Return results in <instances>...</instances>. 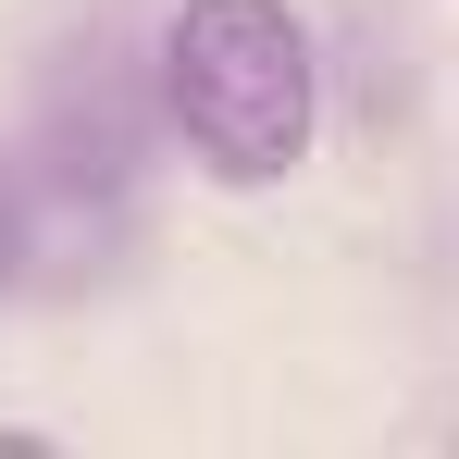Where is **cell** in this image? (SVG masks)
<instances>
[{
  "label": "cell",
  "mask_w": 459,
  "mask_h": 459,
  "mask_svg": "<svg viewBox=\"0 0 459 459\" xmlns=\"http://www.w3.org/2000/svg\"><path fill=\"white\" fill-rule=\"evenodd\" d=\"M150 75H161V125L186 137V161L212 186H273L310 161L323 63L286 0H174Z\"/></svg>",
  "instance_id": "1"
},
{
  "label": "cell",
  "mask_w": 459,
  "mask_h": 459,
  "mask_svg": "<svg viewBox=\"0 0 459 459\" xmlns=\"http://www.w3.org/2000/svg\"><path fill=\"white\" fill-rule=\"evenodd\" d=\"M150 112H161V75L137 87V75H125V50H100V38H87L75 63L50 75V100H38L50 186H63V199H125V186H137V161H150Z\"/></svg>",
  "instance_id": "2"
},
{
  "label": "cell",
  "mask_w": 459,
  "mask_h": 459,
  "mask_svg": "<svg viewBox=\"0 0 459 459\" xmlns=\"http://www.w3.org/2000/svg\"><path fill=\"white\" fill-rule=\"evenodd\" d=\"M25 248H38V199H25V174L0 161V299L25 286Z\"/></svg>",
  "instance_id": "3"
}]
</instances>
